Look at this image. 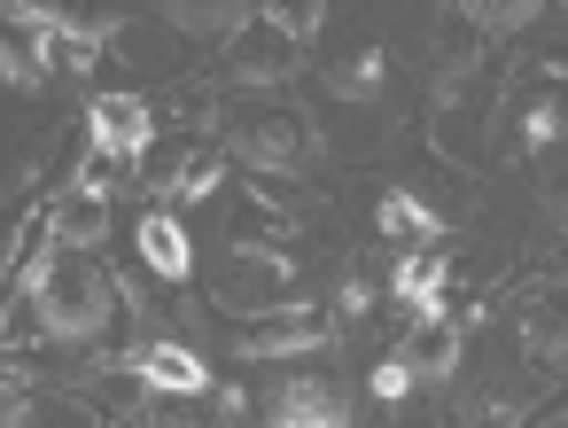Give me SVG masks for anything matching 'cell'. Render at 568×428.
<instances>
[{"instance_id":"1","label":"cell","mask_w":568,"mask_h":428,"mask_svg":"<svg viewBox=\"0 0 568 428\" xmlns=\"http://www.w3.org/2000/svg\"><path fill=\"white\" fill-rule=\"evenodd\" d=\"M211 141H219L226 156H242L257 180H296V172H312L320 149H327L320 118H304V110L281 102V94H234V102L211 118Z\"/></svg>"},{"instance_id":"2","label":"cell","mask_w":568,"mask_h":428,"mask_svg":"<svg viewBox=\"0 0 568 428\" xmlns=\"http://www.w3.org/2000/svg\"><path fill=\"white\" fill-rule=\"evenodd\" d=\"M17 288H32L48 343H94V335L110 327V312H118V281H110L94 257H71V249H55V242L24 265Z\"/></svg>"},{"instance_id":"3","label":"cell","mask_w":568,"mask_h":428,"mask_svg":"<svg viewBox=\"0 0 568 428\" xmlns=\"http://www.w3.org/2000/svg\"><path fill=\"white\" fill-rule=\"evenodd\" d=\"M211 296H219V312H234L242 327H250V319H281V312H304V304H312V296L296 288V265H288L281 249H234V257L219 265Z\"/></svg>"},{"instance_id":"4","label":"cell","mask_w":568,"mask_h":428,"mask_svg":"<svg viewBox=\"0 0 568 428\" xmlns=\"http://www.w3.org/2000/svg\"><path fill=\"white\" fill-rule=\"evenodd\" d=\"M219 63H226V86H242V94H281V86L304 71V48H296L265 9H250V24L219 48Z\"/></svg>"},{"instance_id":"5","label":"cell","mask_w":568,"mask_h":428,"mask_svg":"<svg viewBox=\"0 0 568 428\" xmlns=\"http://www.w3.org/2000/svg\"><path fill=\"white\" fill-rule=\"evenodd\" d=\"M87 141H94L102 164H141V156L156 149V110H149V94H141V86H102V94L87 102Z\"/></svg>"},{"instance_id":"6","label":"cell","mask_w":568,"mask_h":428,"mask_svg":"<svg viewBox=\"0 0 568 428\" xmlns=\"http://www.w3.org/2000/svg\"><path fill=\"white\" fill-rule=\"evenodd\" d=\"M265 420H273V428H351V420H358V389H351L343 374L312 366V374H288V381H273V405H265Z\"/></svg>"},{"instance_id":"7","label":"cell","mask_w":568,"mask_h":428,"mask_svg":"<svg viewBox=\"0 0 568 428\" xmlns=\"http://www.w3.org/2000/svg\"><path fill=\"white\" fill-rule=\"evenodd\" d=\"M125 374H133L141 389H156V397H211V358H203L195 343H180V335H149V343L125 358Z\"/></svg>"},{"instance_id":"8","label":"cell","mask_w":568,"mask_h":428,"mask_svg":"<svg viewBox=\"0 0 568 428\" xmlns=\"http://www.w3.org/2000/svg\"><path fill=\"white\" fill-rule=\"evenodd\" d=\"M48 17L40 9H0V86L9 94H40L48 86Z\"/></svg>"},{"instance_id":"9","label":"cell","mask_w":568,"mask_h":428,"mask_svg":"<svg viewBox=\"0 0 568 428\" xmlns=\"http://www.w3.org/2000/svg\"><path fill=\"white\" fill-rule=\"evenodd\" d=\"M133 257H141L149 281L187 288V281H195V234H187V218H180V211H141V226H133Z\"/></svg>"},{"instance_id":"10","label":"cell","mask_w":568,"mask_h":428,"mask_svg":"<svg viewBox=\"0 0 568 428\" xmlns=\"http://www.w3.org/2000/svg\"><path fill=\"white\" fill-rule=\"evenodd\" d=\"M48 242L71 249V257H94V249L110 242V187L71 180V187L55 195V211H48Z\"/></svg>"},{"instance_id":"11","label":"cell","mask_w":568,"mask_h":428,"mask_svg":"<svg viewBox=\"0 0 568 428\" xmlns=\"http://www.w3.org/2000/svg\"><path fill=\"white\" fill-rule=\"evenodd\" d=\"M397 358H405V374H413L420 389H444V381L459 374V319H452V312H420V319L397 335Z\"/></svg>"},{"instance_id":"12","label":"cell","mask_w":568,"mask_h":428,"mask_svg":"<svg viewBox=\"0 0 568 428\" xmlns=\"http://www.w3.org/2000/svg\"><path fill=\"white\" fill-rule=\"evenodd\" d=\"M320 343H335V319H327L320 304L281 312V319H250V327L234 335L242 358H296V350H320Z\"/></svg>"},{"instance_id":"13","label":"cell","mask_w":568,"mask_h":428,"mask_svg":"<svg viewBox=\"0 0 568 428\" xmlns=\"http://www.w3.org/2000/svg\"><path fill=\"white\" fill-rule=\"evenodd\" d=\"M475 63H483V32L467 24V9H452V17H436V40H428V86H436V102H452V94H467V79H475Z\"/></svg>"},{"instance_id":"14","label":"cell","mask_w":568,"mask_h":428,"mask_svg":"<svg viewBox=\"0 0 568 428\" xmlns=\"http://www.w3.org/2000/svg\"><path fill=\"white\" fill-rule=\"evenodd\" d=\"M444 281H452V265L436 257V249H405L397 257V273H389V288H397V304L420 319V312H444Z\"/></svg>"},{"instance_id":"15","label":"cell","mask_w":568,"mask_h":428,"mask_svg":"<svg viewBox=\"0 0 568 428\" xmlns=\"http://www.w3.org/2000/svg\"><path fill=\"white\" fill-rule=\"evenodd\" d=\"M521 358L537 374H568V304H529L521 312Z\"/></svg>"},{"instance_id":"16","label":"cell","mask_w":568,"mask_h":428,"mask_svg":"<svg viewBox=\"0 0 568 428\" xmlns=\"http://www.w3.org/2000/svg\"><path fill=\"white\" fill-rule=\"evenodd\" d=\"M320 86H327L335 102H382V86H389V55H382V48H358V55L335 63Z\"/></svg>"},{"instance_id":"17","label":"cell","mask_w":568,"mask_h":428,"mask_svg":"<svg viewBox=\"0 0 568 428\" xmlns=\"http://www.w3.org/2000/svg\"><path fill=\"white\" fill-rule=\"evenodd\" d=\"M382 234H389V242H436V234H444V211H428L413 187H389V195H382Z\"/></svg>"},{"instance_id":"18","label":"cell","mask_w":568,"mask_h":428,"mask_svg":"<svg viewBox=\"0 0 568 428\" xmlns=\"http://www.w3.org/2000/svg\"><path fill=\"white\" fill-rule=\"evenodd\" d=\"M226 164H234V156H226L219 141H195V149L172 164V195H211V187L226 180Z\"/></svg>"},{"instance_id":"19","label":"cell","mask_w":568,"mask_h":428,"mask_svg":"<svg viewBox=\"0 0 568 428\" xmlns=\"http://www.w3.org/2000/svg\"><path fill=\"white\" fill-rule=\"evenodd\" d=\"M459 420H467V428H514V420H521V389H506V381H475L467 405H459Z\"/></svg>"},{"instance_id":"20","label":"cell","mask_w":568,"mask_h":428,"mask_svg":"<svg viewBox=\"0 0 568 428\" xmlns=\"http://www.w3.org/2000/svg\"><path fill=\"white\" fill-rule=\"evenodd\" d=\"M537 17H545L537 0H506V9H498V0H475V9H467V24H475L483 40H490V32H506V40H514V32H529Z\"/></svg>"},{"instance_id":"21","label":"cell","mask_w":568,"mask_h":428,"mask_svg":"<svg viewBox=\"0 0 568 428\" xmlns=\"http://www.w3.org/2000/svg\"><path fill=\"white\" fill-rule=\"evenodd\" d=\"M560 133H568V94H537L529 118H521V141H529V149H552Z\"/></svg>"},{"instance_id":"22","label":"cell","mask_w":568,"mask_h":428,"mask_svg":"<svg viewBox=\"0 0 568 428\" xmlns=\"http://www.w3.org/2000/svg\"><path fill=\"white\" fill-rule=\"evenodd\" d=\"M366 389H374V405H382V412H397V405H413V389H420V381H413V374H405V358L389 350V358H374Z\"/></svg>"},{"instance_id":"23","label":"cell","mask_w":568,"mask_h":428,"mask_svg":"<svg viewBox=\"0 0 568 428\" xmlns=\"http://www.w3.org/2000/svg\"><path fill=\"white\" fill-rule=\"evenodd\" d=\"M265 17H273L296 48H304L312 32H327V9H312V0H265Z\"/></svg>"},{"instance_id":"24","label":"cell","mask_w":568,"mask_h":428,"mask_svg":"<svg viewBox=\"0 0 568 428\" xmlns=\"http://www.w3.org/2000/svg\"><path fill=\"white\" fill-rule=\"evenodd\" d=\"M17 187H24V156H9V149H0V211L17 203Z\"/></svg>"},{"instance_id":"25","label":"cell","mask_w":568,"mask_h":428,"mask_svg":"<svg viewBox=\"0 0 568 428\" xmlns=\"http://www.w3.org/2000/svg\"><path fill=\"white\" fill-rule=\"evenodd\" d=\"M382 428H444L428 405H397V412H382Z\"/></svg>"},{"instance_id":"26","label":"cell","mask_w":568,"mask_h":428,"mask_svg":"<svg viewBox=\"0 0 568 428\" xmlns=\"http://www.w3.org/2000/svg\"><path fill=\"white\" fill-rule=\"evenodd\" d=\"M560 24H568V9H560Z\"/></svg>"}]
</instances>
